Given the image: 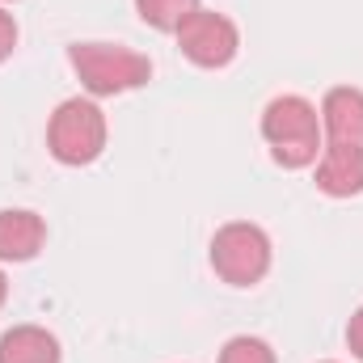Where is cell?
I'll list each match as a JSON object with an SVG mask.
<instances>
[{
  "label": "cell",
  "instance_id": "obj_1",
  "mask_svg": "<svg viewBox=\"0 0 363 363\" xmlns=\"http://www.w3.org/2000/svg\"><path fill=\"white\" fill-rule=\"evenodd\" d=\"M262 140L271 148L274 165H283V169L317 165V157L325 148V131H321L317 106L308 97H300V93L271 97L267 110H262Z\"/></svg>",
  "mask_w": 363,
  "mask_h": 363
},
{
  "label": "cell",
  "instance_id": "obj_2",
  "mask_svg": "<svg viewBox=\"0 0 363 363\" xmlns=\"http://www.w3.org/2000/svg\"><path fill=\"white\" fill-rule=\"evenodd\" d=\"M68 64L93 97H118L152 81V60L123 43H72Z\"/></svg>",
  "mask_w": 363,
  "mask_h": 363
},
{
  "label": "cell",
  "instance_id": "obj_3",
  "mask_svg": "<svg viewBox=\"0 0 363 363\" xmlns=\"http://www.w3.org/2000/svg\"><path fill=\"white\" fill-rule=\"evenodd\" d=\"M106 114L101 106L89 97H68L55 106L51 123H47V148L60 165H93L101 152H106Z\"/></svg>",
  "mask_w": 363,
  "mask_h": 363
},
{
  "label": "cell",
  "instance_id": "obj_4",
  "mask_svg": "<svg viewBox=\"0 0 363 363\" xmlns=\"http://www.w3.org/2000/svg\"><path fill=\"white\" fill-rule=\"evenodd\" d=\"M271 237L267 228L250 220H233L211 237V271L220 274L228 287H254L271 271Z\"/></svg>",
  "mask_w": 363,
  "mask_h": 363
},
{
  "label": "cell",
  "instance_id": "obj_5",
  "mask_svg": "<svg viewBox=\"0 0 363 363\" xmlns=\"http://www.w3.org/2000/svg\"><path fill=\"white\" fill-rule=\"evenodd\" d=\"M182 55L199 68H228L241 51V30L233 17L216 13V9H194L178 30Z\"/></svg>",
  "mask_w": 363,
  "mask_h": 363
},
{
  "label": "cell",
  "instance_id": "obj_6",
  "mask_svg": "<svg viewBox=\"0 0 363 363\" xmlns=\"http://www.w3.org/2000/svg\"><path fill=\"white\" fill-rule=\"evenodd\" d=\"M317 190L330 199L363 194V144H325L317 157Z\"/></svg>",
  "mask_w": 363,
  "mask_h": 363
},
{
  "label": "cell",
  "instance_id": "obj_7",
  "mask_svg": "<svg viewBox=\"0 0 363 363\" xmlns=\"http://www.w3.org/2000/svg\"><path fill=\"white\" fill-rule=\"evenodd\" d=\"M47 245V220L30 207L0 211V262H30Z\"/></svg>",
  "mask_w": 363,
  "mask_h": 363
},
{
  "label": "cell",
  "instance_id": "obj_8",
  "mask_svg": "<svg viewBox=\"0 0 363 363\" xmlns=\"http://www.w3.org/2000/svg\"><path fill=\"white\" fill-rule=\"evenodd\" d=\"M321 131L330 144H363V89L338 85L321 97Z\"/></svg>",
  "mask_w": 363,
  "mask_h": 363
},
{
  "label": "cell",
  "instance_id": "obj_9",
  "mask_svg": "<svg viewBox=\"0 0 363 363\" xmlns=\"http://www.w3.org/2000/svg\"><path fill=\"white\" fill-rule=\"evenodd\" d=\"M0 363H60V338L43 325H13L0 334Z\"/></svg>",
  "mask_w": 363,
  "mask_h": 363
},
{
  "label": "cell",
  "instance_id": "obj_10",
  "mask_svg": "<svg viewBox=\"0 0 363 363\" xmlns=\"http://www.w3.org/2000/svg\"><path fill=\"white\" fill-rule=\"evenodd\" d=\"M199 9V0H135V13L144 26L152 30H165V34H178L182 21Z\"/></svg>",
  "mask_w": 363,
  "mask_h": 363
},
{
  "label": "cell",
  "instance_id": "obj_11",
  "mask_svg": "<svg viewBox=\"0 0 363 363\" xmlns=\"http://www.w3.org/2000/svg\"><path fill=\"white\" fill-rule=\"evenodd\" d=\"M220 363H279V359H274L271 342H262V338H254V334H237V338L224 342Z\"/></svg>",
  "mask_w": 363,
  "mask_h": 363
},
{
  "label": "cell",
  "instance_id": "obj_12",
  "mask_svg": "<svg viewBox=\"0 0 363 363\" xmlns=\"http://www.w3.org/2000/svg\"><path fill=\"white\" fill-rule=\"evenodd\" d=\"M13 47H17V21H13V13L0 4V64L13 55Z\"/></svg>",
  "mask_w": 363,
  "mask_h": 363
},
{
  "label": "cell",
  "instance_id": "obj_13",
  "mask_svg": "<svg viewBox=\"0 0 363 363\" xmlns=\"http://www.w3.org/2000/svg\"><path fill=\"white\" fill-rule=\"evenodd\" d=\"M347 347H351V355L363 363V304L351 313V321H347Z\"/></svg>",
  "mask_w": 363,
  "mask_h": 363
},
{
  "label": "cell",
  "instance_id": "obj_14",
  "mask_svg": "<svg viewBox=\"0 0 363 363\" xmlns=\"http://www.w3.org/2000/svg\"><path fill=\"white\" fill-rule=\"evenodd\" d=\"M9 300V279H4V271H0V304Z\"/></svg>",
  "mask_w": 363,
  "mask_h": 363
},
{
  "label": "cell",
  "instance_id": "obj_15",
  "mask_svg": "<svg viewBox=\"0 0 363 363\" xmlns=\"http://www.w3.org/2000/svg\"><path fill=\"white\" fill-rule=\"evenodd\" d=\"M325 363H334V359H325Z\"/></svg>",
  "mask_w": 363,
  "mask_h": 363
}]
</instances>
